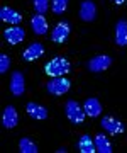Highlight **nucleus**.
<instances>
[{"instance_id": "f257e3e1", "label": "nucleus", "mask_w": 127, "mask_h": 153, "mask_svg": "<svg viewBox=\"0 0 127 153\" xmlns=\"http://www.w3.org/2000/svg\"><path fill=\"white\" fill-rule=\"evenodd\" d=\"M44 70L49 76H65V73L70 71V61L63 56H58L46 63Z\"/></svg>"}, {"instance_id": "f03ea898", "label": "nucleus", "mask_w": 127, "mask_h": 153, "mask_svg": "<svg viewBox=\"0 0 127 153\" xmlns=\"http://www.w3.org/2000/svg\"><path fill=\"white\" fill-rule=\"evenodd\" d=\"M71 87V82L65 78V76H51V80L46 83V88H48V92L51 95H56V97H59V95H65V94L70 90Z\"/></svg>"}, {"instance_id": "7ed1b4c3", "label": "nucleus", "mask_w": 127, "mask_h": 153, "mask_svg": "<svg viewBox=\"0 0 127 153\" xmlns=\"http://www.w3.org/2000/svg\"><path fill=\"white\" fill-rule=\"evenodd\" d=\"M65 112H66V117L71 121L73 124H81L85 121V116H87L85 109L78 104L76 100H68L66 105H65Z\"/></svg>"}, {"instance_id": "20e7f679", "label": "nucleus", "mask_w": 127, "mask_h": 153, "mask_svg": "<svg viewBox=\"0 0 127 153\" xmlns=\"http://www.w3.org/2000/svg\"><path fill=\"white\" fill-rule=\"evenodd\" d=\"M100 126H102L107 133H110V134H122V133L126 131L124 123L115 119V117H112V116H104L102 121H100Z\"/></svg>"}, {"instance_id": "39448f33", "label": "nucleus", "mask_w": 127, "mask_h": 153, "mask_svg": "<svg viewBox=\"0 0 127 153\" xmlns=\"http://www.w3.org/2000/svg\"><path fill=\"white\" fill-rule=\"evenodd\" d=\"M110 65H112L110 56L109 55H98V56H93V58L88 61V70L93 71V73H100V71H105Z\"/></svg>"}, {"instance_id": "423d86ee", "label": "nucleus", "mask_w": 127, "mask_h": 153, "mask_svg": "<svg viewBox=\"0 0 127 153\" xmlns=\"http://www.w3.org/2000/svg\"><path fill=\"white\" fill-rule=\"evenodd\" d=\"M26 90V78L21 71H14L10 76V92L14 97H21Z\"/></svg>"}, {"instance_id": "0eeeda50", "label": "nucleus", "mask_w": 127, "mask_h": 153, "mask_svg": "<svg viewBox=\"0 0 127 153\" xmlns=\"http://www.w3.org/2000/svg\"><path fill=\"white\" fill-rule=\"evenodd\" d=\"M43 55H44V46L41 43H32L22 51V60L34 61V60H39Z\"/></svg>"}, {"instance_id": "6e6552de", "label": "nucleus", "mask_w": 127, "mask_h": 153, "mask_svg": "<svg viewBox=\"0 0 127 153\" xmlns=\"http://www.w3.org/2000/svg\"><path fill=\"white\" fill-rule=\"evenodd\" d=\"M97 17V7L92 0H85L80 5V19L85 22H92Z\"/></svg>"}, {"instance_id": "1a4fd4ad", "label": "nucleus", "mask_w": 127, "mask_h": 153, "mask_svg": "<svg viewBox=\"0 0 127 153\" xmlns=\"http://www.w3.org/2000/svg\"><path fill=\"white\" fill-rule=\"evenodd\" d=\"M70 36V24L68 22H58L56 27L51 33V39L54 43H65Z\"/></svg>"}, {"instance_id": "9d476101", "label": "nucleus", "mask_w": 127, "mask_h": 153, "mask_svg": "<svg viewBox=\"0 0 127 153\" xmlns=\"http://www.w3.org/2000/svg\"><path fill=\"white\" fill-rule=\"evenodd\" d=\"M17 123H19V116H17V111L14 105H7L5 111H4V116H2V124L4 128L7 129H12V128H15Z\"/></svg>"}, {"instance_id": "9b49d317", "label": "nucleus", "mask_w": 127, "mask_h": 153, "mask_svg": "<svg viewBox=\"0 0 127 153\" xmlns=\"http://www.w3.org/2000/svg\"><path fill=\"white\" fill-rule=\"evenodd\" d=\"M0 19L7 24H12V26H17L22 22V16L19 14L17 10L10 9V7H2L0 9Z\"/></svg>"}, {"instance_id": "f8f14e48", "label": "nucleus", "mask_w": 127, "mask_h": 153, "mask_svg": "<svg viewBox=\"0 0 127 153\" xmlns=\"http://www.w3.org/2000/svg\"><path fill=\"white\" fill-rule=\"evenodd\" d=\"M4 38L10 44H19L22 43L24 38H26V31L22 27H7L4 31Z\"/></svg>"}, {"instance_id": "ddd939ff", "label": "nucleus", "mask_w": 127, "mask_h": 153, "mask_svg": "<svg viewBox=\"0 0 127 153\" xmlns=\"http://www.w3.org/2000/svg\"><path fill=\"white\" fill-rule=\"evenodd\" d=\"M31 27H32L34 34H37V36H44V34L48 33V22H46L44 16L36 12V16L31 19Z\"/></svg>"}, {"instance_id": "4468645a", "label": "nucleus", "mask_w": 127, "mask_h": 153, "mask_svg": "<svg viewBox=\"0 0 127 153\" xmlns=\"http://www.w3.org/2000/svg\"><path fill=\"white\" fill-rule=\"evenodd\" d=\"M83 109H85L87 116H90V117H98L102 114V104H100L98 99H95V97L87 99L85 104H83Z\"/></svg>"}, {"instance_id": "2eb2a0df", "label": "nucleus", "mask_w": 127, "mask_h": 153, "mask_svg": "<svg viewBox=\"0 0 127 153\" xmlns=\"http://www.w3.org/2000/svg\"><path fill=\"white\" fill-rule=\"evenodd\" d=\"M26 111H27V114L36 121H43V119L48 117V109L43 107V105L36 104V102H29V104L26 105Z\"/></svg>"}, {"instance_id": "dca6fc26", "label": "nucleus", "mask_w": 127, "mask_h": 153, "mask_svg": "<svg viewBox=\"0 0 127 153\" xmlns=\"http://www.w3.org/2000/svg\"><path fill=\"white\" fill-rule=\"evenodd\" d=\"M76 148H78V152H81V153H93V152H97L95 140H92L90 134H83V136L78 140Z\"/></svg>"}, {"instance_id": "f3484780", "label": "nucleus", "mask_w": 127, "mask_h": 153, "mask_svg": "<svg viewBox=\"0 0 127 153\" xmlns=\"http://www.w3.org/2000/svg\"><path fill=\"white\" fill-rule=\"evenodd\" d=\"M115 43L119 46H127V21H119L115 26Z\"/></svg>"}, {"instance_id": "a211bd4d", "label": "nucleus", "mask_w": 127, "mask_h": 153, "mask_svg": "<svg viewBox=\"0 0 127 153\" xmlns=\"http://www.w3.org/2000/svg\"><path fill=\"white\" fill-rule=\"evenodd\" d=\"M95 146H97V152L100 153H112V145L104 133L95 134Z\"/></svg>"}, {"instance_id": "6ab92c4d", "label": "nucleus", "mask_w": 127, "mask_h": 153, "mask_svg": "<svg viewBox=\"0 0 127 153\" xmlns=\"http://www.w3.org/2000/svg\"><path fill=\"white\" fill-rule=\"evenodd\" d=\"M19 150H21V153H37L39 152L37 145L32 140H29V138H22L19 141Z\"/></svg>"}, {"instance_id": "aec40b11", "label": "nucleus", "mask_w": 127, "mask_h": 153, "mask_svg": "<svg viewBox=\"0 0 127 153\" xmlns=\"http://www.w3.org/2000/svg\"><path fill=\"white\" fill-rule=\"evenodd\" d=\"M51 9H53V14H56V16L65 14V10L68 9V0H53Z\"/></svg>"}, {"instance_id": "412c9836", "label": "nucleus", "mask_w": 127, "mask_h": 153, "mask_svg": "<svg viewBox=\"0 0 127 153\" xmlns=\"http://www.w3.org/2000/svg\"><path fill=\"white\" fill-rule=\"evenodd\" d=\"M32 2L37 14H46L48 9H49V0H32Z\"/></svg>"}, {"instance_id": "4be33fe9", "label": "nucleus", "mask_w": 127, "mask_h": 153, "mask_svg": "<svg viewBox=\"0 0 127 153\" xmlns=\"http://www.w3.org/2000/svg\"><path fill=\"white\" fill-rule=\"evenodd\" d=\"M10 68V56L9 55H0V73H7Z\"/></svg>"}, {"instance_id": "5701e85b", "label": "nucleus", "mask_w": 127, "mask_h": 153, "mask_svg": "<svg viewBox=\"0 0 127 153\" xmlns=\"http://www.w3.org/2000/svg\"><path fill=\"white\" fill-rule=\"evenodd\" d=\"M56 152H58V153H66V148H58Z\"/></svg>"}, {"instance_id": "b1692460", "label": "nucleus", "mask_w": 127, "mask_h": 153, "mask_svg": "<svg viewBox=\"0 0 127 153\" xmlns=\"http://www.w3.org/2000/svg\"><path fill=\"white\" fill-rule=\"evenodd\" d=\"M114 2H115V4H119V5H122V4H124L126 0H114Z\"/></svg>"}]
</instances>
